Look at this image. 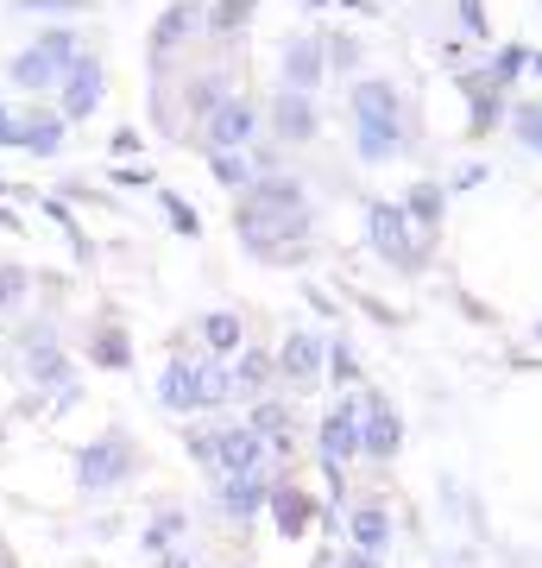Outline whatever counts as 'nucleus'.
Returning <instances> with one entry per match:
<instances>
[{
  "label": "nucleus",
  "instance_id": "nucleus-29",
  "mask_svg": "<svg viewBox=\"0 0 542 568\" xmlns=\"http://www.w3.org/2000/svg\"><path fill=\"white\" fill-rule=\"evenodd\" d=\"M321 373H328L335 386H354V379H360V366H354V354H347V342H335V347H328V366H321Z\"/></svg>",
  "mask_w": 542,
  "mask_h": 568
},
{
  "label": "nucleus",
  "instance_id": "nucleus-25",
  "mask_svg": "<svg viewBox=\"0 0 542 568\" xmlns=\"http://www.w3.org/2000/svg\"><path fill=\"white\" fill-rule=\"evenodd\" d=\"M234 398V373L227 361H202V410H222Z\"/></svg>",
  "mask_w": 542,
  "mask_h": 568
},
{
  "label": "nucleus",
  "instance_id": "nucleus-37",
  "mask_svg": "<svg viewBox=\"0 0 542 568\" xmlns=\"http://www.w3.org/2000/svg\"><path fill=\"white\" fill-rule=\"evenodd\" d=\"M158 568H196V562H190L183 549H164V556H158Z\"/></svg>",
  "mask_w": 542,
  "mask_h": 568
},
{
  "label": "nucleus",
  "instance_id": "nucleus-36",
  "mask_svg": "<svg viewBox=\"0 0 542 568\" xmlns=\"http://www.w3.org/2000/svg\"><path fill=\"white\" fill-rule=\"evenodd\" d=\"M0 152H13V114L0 108Z\"/></svg>",
  "mask_w": 542,
  "mask_h": 568
},
{
  "label": "nucleus",
  "instance_id": "nucleus-13",
  "mask_svg": "<svg viewBox=\"0 0 542 568\" xmlns=\"http://www.w3.org/2000/svg\"><path fill=\"white\" fill-rule=\"evenodd\" d=\"M196 20H202V0H177V7H164V20L152 26V70L164 77V63L177 58V44L196 32Z\"/></svg>",
  "mask_w": 542,
  "mask_h": 568
},
{
  "label": "nucleus",
  "instance_id": "nucleus-3",
  "mask_svg": "<svg viewBox=\"0 0 542 568\" xmlns=\"http://www.w3.org/2000/svg\"><path fill=\"white\" fill-rule=\"evenodd\" d=\"M140 474V443L126 429H101L95 443L76 448V487L82 493H114Z\"/></svg>",
  "mask_w": 542,
  "mask_h": 568
},
{
  "label": "nucleus",
  "instance_id": "nucleus-4",
  "mask_svg": "<svg viewBox=\"0 0 542 568\" xmlns=\"http://www.w3.org/2000/svg\"><path fill=\"white\" fill-rule=\"evenodd\" d=\"M76 58H82L76 32H70V26H51L32 51H20V58H13V70H7V77H13V89H25V95H44V89H58L63 70H70Z\"/></svg>",
  "mask_w": 542,
  "mask_h": 568
},
{
  "label": "nucleus",
  "instance_id": "nucleus-39",
  "mask_svg": "<svg viewBox=\"0 0 542 568\" xmlns=\"http://www.w3.org/2000/svg\"><path fill=\"white\" fill-rule=\"evenodd\" d=\"M0 568H20V562H13V549H0Z\"/></svg>",
  "mask_w": 542,
  "mask_h": 568
},
{
  "label": "nucleus",
  "instance_id": "nucleus-11",
  "mask_svg": "<svg viewBox=\"0 0 542 568\" xmlns=\"http://www.w3.org/2000/svg\"><path fill=\"white\" fill-rule=\"evenodd\" d=\"M265 455H272V448H265L246 424H222V429H215V462H208V467H215L222 480H234V474H259Z\"/></svg>",
  "mask_w": 542,
  "mask_h": 568
},
{
  "label": "nucleus",
  "instance_id": "nucleus-26",
  "mask_svg": "<svg viewBox=\"0 0 542 568\" xmlns=\"http://www.w3.org/2000/svg\"><path fill=\"white\" fill-rule=\"evenodd\" d=\"M25 291H32V272H25V265H7V260H0V316H13Z\"/></svg>",
  "mask_w": 542,
  "mask_h": 568
},
{
  "label": "nucleus",
  "instance_id": "nucleus-22",
  "mask_svg": "<svg viewBox=\"0 0 542 568\" xmlns=\"http://www.w3.org/2000/svg\"><path fill=\"white\" fill-rule=\"evenodd\" d=\"M89 361L101 366V373H126L133 366V342H126L121 323H101L95 335H89Z\"/></svg>",
  "mask_w": 542,
  "mask_h": 568
},
{
  "label": "nucleus",
  "instance_id": "nucleus-31",
  "mask_svg": "<svg viewBox=\"0 0 542 568\" xmlns=\"http://www.w3.org/2000/svg\"><path fill=\"white\" fill-rule=\"evenodd\" d=\"M518 140L530 152H542V108H518Z\"/></svg>",
  "mask_w": 542,
  "mask_h": 568
},
{
  "label": "nucleus",
  "instance_id": "nucleus-14",
  "mask_svg": "<svg viewBox=\"0 0 542 568\" xmlns=\"http://www.w3.org/2000/svg\"><path fill=\"white\" fill-rule=\"evenodd\" d=\"M158 405L164 410H202V361H183V354H171V361H164Z\"/></svg>",
  "mask_w": 542,
  "mask_h": 568
},
{
  "label": "nucleus",
  "instance_id": "nucleus-9",
  "mask_svg": "<svg viewBox=\"0 0 542 568\" xmlns=\"http://www.w3.org/2000/svg\"><path fill=\"white\" fill-rule=\"evenodd\" d=\"M398 448H403V417L385 405L379 392H360V455H372V462H391Z\"/></svg>",
  "mask_w": 542,
  "mask_h": 568
},
{
  "label": "nucleus",
  "instance_id": "nucleus-8",
  "mask_svg": "<svg viewBox=\"0 0 542 568\" xmlns=\"http://www.w3.org/2000/svg\"><path fill=\"white\" fill-rule=\"evenodd\" d=\"M316 455L321 467H347L360 455V398H335V410L316 429Z\"/></svg>",
  "mask_w": 542,
  "mask_h": 568
},
{
  "label": "nucleus",
  "instance_id": "nucleus-16",
  "mask_svg": "<svg viewBox=\"0 0 542 568\" xmlns=\"http://www.w3.org/2000/svg\"><path fill=\"white\" fill-rule=\"evenodd\" d=\"M321 70H328V63H321V39H290L284 44V89L309 95V89L321 82Z\"/></svg>",
  "mask_w": 542,
  "mask_h": 568
},
{
  "label": "nucleus",
  "instance_id": "nucleus-7",
  "mask_svg": "<svg viewBox=\"0 0 542 568\" xmlns=\"http://www.w3.org/2000/svg\"><path fill=\"white\" fill-rule=\"evenodd\" d=\"M253 133H259V108L246 102V95H227V102L202 121V145H208V152H246Z\"/></svg>",
  "mask_w": 542,
  "mask_h": 568
},
{
  "label": "nucleus",
  "instance_id": "nucleus-21",
  "mask_svg": "<svg viewBox=\"0 0 542 568\" xmlns=\"http://www.w3.org/2000/svg\"><path fill=\"white\" fill-rule=\"evenodd\" d=\"M227 373H234V398H265V386L278 379V373H272V354H253V347H241V354L227 361Z\"/></svg>",
  "mask_w": 542,
  "mask_h": 568
},
{
  "label": "nucleus",
  "instance_id": "nucleus-15",
  "mask_svg": "<svg viewBox=\"0 0 542 568\" xmlns=\"http://www.w3.org/2000/svg\"><path fill=\"white\" fill-rule=\"evenodd\" d=\"M272 506V480H265V467L259 474H234V480H222V511L234 518V525H246L253 511Z\"/></svg>",
  "mask_w": 542,
  "mask_h": 568
},
{
  "label": "nucleus",
  "instance_id": "nucleus-32",
  "mask_svg": "<svg viewBox=\"0 0 542 568\" xmlns=\"http://www.w3.org/2000/svg\"><path fill=\"white\" fill-rule=\"evenodd\" d=\"M253 20V0H227V7H215V26L222 32H234V26H246Z\"/></svg>",
  "mask_w": 542,
  "mask_h": 568
},
{
  "label": "nucleus",
  "instance_id": "nucleus-12",
  "mask_svg": "<svg viewBox=\"0 0 542 568\" xmlns=\"http://www.w3.org/2000/svg\"><path fill=\"white\" fill-rule=\"evenodd\" d=\"M13 152H32V159L63 152V114H51V108H25V114H13Z\"/></svg>",
  "mask_w": 542,
  "mask_h": 568
},
{
  "label": "nucleus",
  "instance_id": "nucleus-40",
  "mask_svg": "<svg viewBox=\"0 0 542 568\" xmlns=\"http://www.w3.org/2000/svg\"><path fill=\"white\" fill-rule=\"evenodd\" d=\"M0 196H7V183H0Z\"/></svg>",
  "mask_w": 542,
  "mask_h": 568
},
{
  "label": "nucleus",
  "instance_id": "nucleus-2",
  "mask_svg": "<svg viewBox=\"0 0 542 568\" xmlns=\"http://www.w3.org/2000/svg\"><path fill=\"white\" fill-rule=\"evenodd\" d=\"M354 126H360V159L385 164L403 152V95L391 82H360L354 89Z\"/></svg>",
  "mask_w": 542,
  "mask_h": 568
},
{
  "label": "nucleus",
  "instance_id": "nucleus-1",
  "mask_svg": "<svg viewBox=\"0 0 542 568\" xmlns=\"http://www.w3.org/2000/svg\"><path fill=\"white\" fill-rule=\"evenodd\" d=\"M309 196H303L297 178H253L241 203H234V234L246 241L253 260H303V241H309Z\"/></svg>",
  "mask_w": 542,
  "mask_h": 568
},
{
  "label": "nucleus",
  "instance_id": "nucleus-34",
  "mask_svg": "<svg viewBox=\"0 0 542 568\" xmlns=\"http://www.w3.org/2000/svg\"><path fill=\"white\" fill-rule=\"evenodd\" d=\"M183 448H190L202 467H208V462H215V429H190V436H183Z\"/></svg>",
  "mask_w": 542,
  "mask_h": 568
},
{
  "label": "nucleus",
  "instance_id": "nucleus-27",
  "mask_svg": "<svg viewBox=\"0 0 542 568\" xmlns=\"http://www.w3.org/2000/svg\"><path fill=\"white\" fill-rule=\"evenodd\" d=\"M403 215H410V222H442V190H436V183H417V190H410V203H403Z\"/></svg>",
  "mask_w": 542,
  "mask_h": 568
},
{
  "label": "nucleus",
  "instance_id": "nucleus-35",
  "mask_svg": "<svg viewBox=\"0 0 542 568\" xmlns=\"http://www.w3.org/2000/svg\"><path fill=\"white\" fill-rule=\"evenodd\" d=\"M108 152H114V159H133V152H140V133H133V126H121V133H114V145H108Z\"/></svg>",
  "mask_w": 542,
  "mask_h": 568
},
{
  "label": "nucleus",
  "instance_id": "nucleus-19",
  "mask_svg": "<svg viewBox=\"0 0 542 568\" xmlns=\"http://www.w3.org/2000/svg\"><path fill=\"white\" fill-rule=\"evenodd\" d=\"M347 530H354V549H360V556H385V544H391V511H385L379 499H366V506H354Z\"/></svg>",
  "mask_w": 542,
  "mask_h": 568
},
{
  "label": "nucleus",
  "instance_id": "nucleus-10",
  "mask_svg": "<svg viewBox=\"0 0 542 568\" xmlns=\"http://www.w3.org/2000/svg\"><path fill=\"white\" fill-rule=\"evenodd\" d=\"M101 89H108V70H101L95 51H82V58L63 70V108L58 114L63 121H89V114L101 108Z\"/></svg>",
  "mask_w": 542,
  "mask_h": 568
},
{
  "label": "nucleus",
  "instance_id": "nucleus-33",
  "mask_svg": "<svg viewBox=\"0 0 542 568\" xmlns=\"http://www.w3.org/2000/svg\"><path fill=\"white\" fill-rule=\"evenodd\" d=\"M20 13H58V20H70V13H82V0H20Z\"/></svg>",
  "mask_w": 542,
  "mask_h": 568
},
{
  "label": "nucleus",
  "instance_id": "nucleus-20",
  "mask_svg": "<svg viewBox=\"0 0 542 568\" xmlns=\"http://www.w3.org/2000/svg\"><path fill=\"white\" fill-rule=\"evenodd\" d=\"M202 342H208V361H234L246 347L241 316H234V310H208V316H202Z\"/></svg>",
  "mask_w": 542,
  "mask_h": 568
},
{
  "label": "nucleus",
  "instance_id": "nucleus-5",
  "mask_svg": "<svg viewBox=\"0 0 542 568\" xmlns=\"http://www.w3.org/2000/svg\"><path fill=\"white\" fill-rule=\"evenodd\" d=\"M321 366H328V342H321V335H309V328H290V335H284V347L272 354V373H278L290 392H309L321 379Z\"/></svg>",
  "mask_w": 542,
  "mask_h": 568
},
{
  "label": "nucleus",
  "instance_id": "nucleus-23",
  "mask_svg": "<svg viewBox=\"0 0 542 568\" xmlns=\"http://www.w3.org/2000/svg\"><path fill=\"white\" fill-rule=\"evenodd\" d=\"M183 537H190V518H183L177 506H164L158 518L140 530V549H145V556H164V549H177Z\"/></svg>",
  "mask_w": 542,
  "mask_h": 568
},
{
  "label": "nucleus",
  "instance_id": "nucleus-6",
  "mask_svg": "<svg viewBox=\"0 0 542 568\" xmlns=\"http://www.w3.org/2000/svg\"><path fill=\"white\" fill-rule=\"evenodd\" d=\"M366 234H372V246H379L391 265H403V272H422L417 234H410V215H403L398 203H372V209H366Z\"/></svg>",
  "mask_w": 542,
  "mask_h": 568
},
{
  "label": "nucleus",
  "instance_id": "nucleus-24",
  "mask_svg": "<svg viewBox=\"0 0 542 568\" xmlns=\"http://www.w3.org/2000/svg\"><path fill=\"white\" fill-rule=\"evenodd\" d=\"M208 171H215V183H227L234 196L253 190V164H246V152H208Z\"/></svg>",
  "mask_w": 542,
  "mask_h": 568
},
{
  "label": "nucleus",
  "instance_id": "nucleus-28",
  "mask_svg": "<svg viewBox=\"0 0 542 568\" xmlns=\"http://www.w3.org/2000/svg\"><path fill=\"white\" fill-rule=\"evenodd\" d=\"M158 203H164V215H171V227H177V234H190V241H196V234H202L196 209L183 203V196H171V190H158Z\"/></svg>",
  "mask_w": 542,
  "mask_h": 568
},
{
  "label": "nucleus",
  "instance_id": "nucleus-17",
  "mask_svg": "<svg viewBox=\"0 0 542 568\" xmlns=\"http://www.w3.org/2000/svg\"><path fill=\"white\" fill-rule=\"evenodd\" d=\"M272 121H278V140L284 145H309V140H316V108H309V95H297V89H284V95H278Z\"/></svg>",
  "mask_w": 542,
  "mask_h": 568
},
{
  "label": "nucleus",
  "instance_id": "nucleus-18",
  "mask_svg": "<svg viewBox=\"0 0 542 568\" xmlns=\"http://www.w3.org/2000/svg\"><path fill=\"white\" fill-rule=\"evenodd\" d=\"M272 525L284 530V537H303V530L316 525V499H309V493L303 487H272Z\"/></svg>",
  "mask_w": 542,
  "mask_h": 568
},
{
  "label": "nucleus",
  "instance_id": "nucleus-30",
  "mask_svg": "<svg viewBox=\"0 0 542 568\" xmlns=\"http://www.w3.org/2000/svg\"><path fill=\"white\" fill-rule=\"evenodd\" d=\"M321 63H335V70H354V63H360V44H354V39H321Z\"/></svg>",
  "mask_w": 542,
  "mask_h": 568
},
{
  "label": "nucleus",
  "instance_id": "nucleus-38",
  "mask_svg": "<svg viewBox=\"0 0 542 568\" xmlns=\"http://www.w3.org/2000/svg\"><path fill=\"white\" fill-rule=\"evenodd\" d=\"M335 568H379V556H360V549H354V556H341Z\"/></svg>",
  "mask_w": 542,
  "mask_h": 568
}]
</instances>
